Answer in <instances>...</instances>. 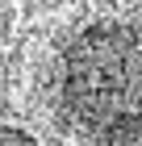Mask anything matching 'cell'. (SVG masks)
<instances>
[{
    "instance_id": "1",
    "label": "cell",
    "mask_w": 142,
    "mask_h": 146,
    "mask_svg": "<svg viewBox=\"0 0 142 146\" xmlns=\"http://www.w3.org/2000/svg\"><path fill=\"white\" fill-rule=\"evenodd\" d=\"M59 100L92 142H142V29L130 21L84 25L59 58Z\"/></svg>"
},
{
    "instance_id": "2",
    "label": "cell",
    "mask_w": 142,
    "mask_h": 146,
    "mask_svg": "<svg viewBox=\"0 0 142 146\" xmlns=\"http://www.w3.org/2000/svg\"><path fill=\"white\" fill-rule=\"evenodd\" d=\"M0 146H42V142L25 129H17V125H0Z\"/></svg>"
}]
</instances>
